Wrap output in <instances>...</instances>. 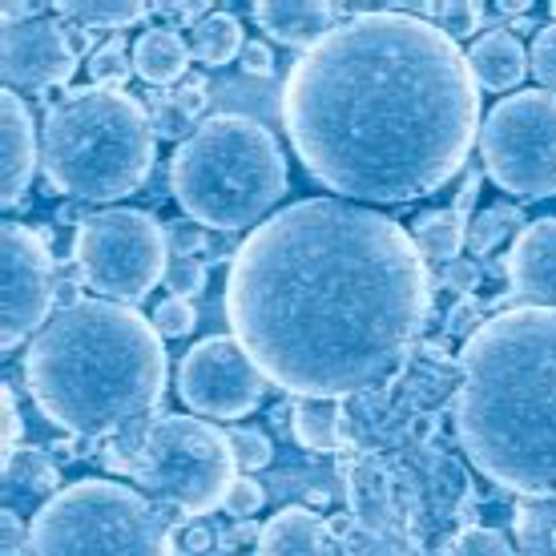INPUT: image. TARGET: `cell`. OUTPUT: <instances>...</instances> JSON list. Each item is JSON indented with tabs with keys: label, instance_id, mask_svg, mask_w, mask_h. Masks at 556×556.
Instances as JSON below:
<instances>
[{
	"label": "cell",
	"instance_id": "cell-18",
	"mask_svg": "<svg viewBox=\"0 0 556 556\" xmlns=\"http://www.w3.org/2000/svg\"><path fill=\"white\" fill-rule=\"evenodd\" d=\"M468 65H472L476 85H484L488 93H508V89H516V85L525 81L529 53H525V45L516 41L513 33L492 28V33H484L468 49Z\"/></svg>",
	"mask_w": 556,
	"mask_h": 556
},
{
	"label": "cell",
	"instance_id": "cell-47",
	"mask_svg": "<svg viewBox=\"0 0 556 556\" xmlns=\"http://www.w3.org/2000/svg\"><path fill=\"white\" fill-rule=\"evenodd\" d=\"M190 548H194V553H206V548H210V532L206 529L190 532Z\"/></svg>",
	"mask_w": 556,
	"mask_h": 556
},
{
	"label": "cell",
	"instance_id": "cell-2",
	"mask_svg": "<svg viewBox=\"0 0 556 556\" xmlns=\"http://www.w3.org/2000/svg\"><path fill=\"white\" fill-rule=\"evenodd\" d=\"M291 150L348 202L400 206L456 178L480 129V85L435 21L359 13L287 73Z\"/></svg>",
	"mask_w": 556,
	"mask_h": 556
},
{
	"label": "cell",
	"instance_id": "cell-24",
	"mask_svg": "<svg viewBox=\"0 0 556 556\" xmlns=\"http://www.w3.org/2000/svg\"><path fill=\"white\" fill-rule=\"evenodd\" d=\"M49 9L61 21H77L85 28H129L146 13H153L150 4H138V0H61Z\"/></svg>",
	"mask_w": 556,
	"mask_h": 556
},
{
	"label": "cell",
	"instance_id": "cell-30",
	"mask_svg": "<svg viewBox=\"0 0 556 556\" xmlns=\"http://www.w3.org/2000/svg\"><path fill=\"white\" fill-rule=\"evenodd\" d=\"M428 13L435 16V28H444L452 41L472 37L476 28H480V21H484V9L476 0H444V4H431Z\"/></svg>",
	"mask_w": 556,
	"mask_h": 556
},
{
	"label": "cell",
	"instance_id": "cell-4",
	"mask_svg": "<svg viewBox=\"0 0 556 556\" xmlns=\"http://www.w3.org/2000/svg\"><path fill=\"white\" fill-rule=\"evenodd\" d=\"M162 334L138 306L81 299L28 343L25 379L45 416L77 435H129L166 391Z\"/></svg>",
	"mask_w": 556,
	"mask_h": 556
},
{
	"label": "cell",
	"instance_id": "cell-11",
	"mask_svg": "<svg viewBox=\"0 0 556 556\" xmlns=\"http://www.w3.org/2000/svg\"><path fill=\"white\" fill-rule=\"evenodd\" d=\"M263 371L242 351L238 339L210 334L198 348L186 351L178 367L181 404L210 419H238L254 412L263 400Z\"/></svg>",
	"mask_w": 556,
	"mask_h": 556
},
{
	"label": "cell",
	"instance_id": "cell-10",
	"mask_svg": "<svg viewBox=\"0 0 556 556\" xmlns=\"http://www.w3.org/2000/svg\"><path fill=\"white\" fill-rule=\"evenodd\" d=\"M488 178L516 198L556 194V93L525 89L492 105L480 129Z\"/></svg>",
	"mask_w": 556,
	"mask_h": 556
},
{
	"label": "cell",
	"instance_id": "cell-8",
	"mask_svg": "<svg viewBox=\"0 0 556 556\" xmlns=\"http://www.w3.org/2000/svg\"><path fill=\"white\" fill-rule=\"evenodd\" d=\"M126 468L162 508L202 516L223 508L238 480L235 447L223 428L198 416H162L129 447Z\"/></svg>",
	"mask_w": 556,
	"mask_h": 556
},
{
	"label": "cell",
	"instance_id": "cell-35",
	"mask_svg": "<svg viewBox=\"0 0 556 556\" xmlns=\"http://www.w3.org/2000/svg\"><path fill=\"white\" fill-rule=\"evenodd\" d=\"M529 70L541 77V85L553 93L556 89V21L553 25H544L536 33V41H532V53H529Z\"/></svg>",
	"mask_w": 556,
	"mask_h": 556
},
{
	"label": "cell",
	"instance_id": "cell-32",
	"mask_svg": "<svg viewBox=\"0 0 556 556\" xmlns=\"http://www.w3.org/2000/svg\"><path fill=\"white\" fill-rule=\"evenodd\" d=\"M194 306L186 303V299H178V294H169V299H162L157 303V311H153V327H157V334L162 339H181V334L194 331Z\"/></svg>",
	"mask_w": 556,
	"mask_h": 556
},
{
	"label": "cell",
	"instance_id": "cell-3",
	"mask_svg": "<svg viewBox=\"0 0 556 556\" xmlns=\"http://www.w3.org/2000/svg\"><path fill=\"white\" fill-rule=\"evenodd\" d=\"M456 431L492 484L556 496V306H513L464 339Z\"/></svg>",
	"mask_w": 556,
	"mask_h": 556
},
{
	"label": "cell",
	"instance_id": "cell-41",
	"mask_svg": "<svg viewBox=\"0 0 556 556\" xmlns=\"http://www.w3.org/2000/svg\"><path fill=\"white\" fill-rule=\"evenodd\" d=\"M174 98L181 101V110L190 113V117H198L202 105H206V85L198 81V77H190V81H181L178 89H174Z\"/></svg>",
	"mask_w": 556,
	"mask_h": 556
},
{
	"label": "cell",
	"instance_id": "cell-21",
	"mask_svg": "<svg viewBox=\"0 0 556 556\" xmlns=\"http://www.w3.org/2000/svg\"><path fill=\"white\" fill-rule=\"evenodd\" d=\"M513 532L520 556H556V496H529L516 504Z\"/></svg>",
	"mask_w": 556,
	"mask_h": 556
},
{
	"label": "cell",
	"instance_id": "cell-23",
	"mask_svg": "<svg viewBox=\"0 0 556 556\" xmlns=\"http://www.w3.org/2000/svg\"><path fill=\"white\" fill-rule=\"evenodd\" d=\"M247 49L242 41V25H238V16L230 13H210L206 21H198L194 25V37H190V53L194 61L202 65H226V61H235L238 53Z\"/></svg>",
	"mask_w": 556,
	"mask_h": 556
},
{
	"label": "cell",
	"instance_id": "cell-1",
	"mask_svg": "<svg viewBox=\"0 0 556 556\" xmlns=\"http://www.w3.org/2000/svg\"><path fill=\"white\" fill-rule=\"evenodd\" d=\"M431 278L416 238L348 198H303L238 247L226 319L270 383L351 400L388 383L416 348Z\"/></svg>",
	"mask_w": 556,
	"mask_h": 556
},
{
	"label": "cell",
	"instance_id": "cell-36",
	"mask_svg": "<svg viewBox=\"0 0 556 556\" xmlns=\"http://www.w3.org/2000/svg\"><path fill=\"white\" fill-rule=\"evenodd\" d=\"M263 501H266L263 484H258V480H251V476H238L223 508H226L230 516H238V520H247V516H254L258 508H263Z\"/></svg>",
	"mask_w": 556,
	"mask_h": 556
},
{
	"label": "cell",
	"instance_id": "cell-20",
	"mask_svg": "<svg viewBox=\"0 0 556 556\" xmlns=\"http://www.w3.org/2000/svg\"><path fill=\"white\" fill-rule=\"evenodd\" d=\"M129 53H134L138 77L150 81L153 89L178 81L181 73H186V65H190V45L181 41L174 28H150V33H141L138 45Z\"/></svg>",
	"mask_w": 556,
	"mask_h": 556
},
{
	"label": "cell",
	"instance_id": "cell-15",
	"mask_svg": "<svg viewBox=\"0 0 556 556\" xmlns=\"http://www.w3.org/2000/svg\"><path fill=\"white\" fill-rule=\"evenodd\" d=\"M0 150H4V169H0V186H4V206H16L25 198L37 157H41V141H37V126L33 113L21 101V93L4 89L0 93Z\"/></svg>",
	"mask_w": 556,
	"mask_h": 556
},
{
	"label": "cell",
	"instance_id": "cell-19",
	"mask_svg": "<svg viewBox=\"0 0 556 556\" xmlns=\"http://www.w3.org/2000/svg\"><path fill=\"white\" fill-rule=\"evenodd\" d=\"M258 556H327V529L303 504H291L263 525Z\"/></svg>",
	"mask_w": 556,
	"mask_h": 556
},
{
	"label": "cell",
	"instance_id": "cell-42",
	"mask_svg": "<svg viewBox=\"0 0 556 556\" xmlns=\"http://www.w3.org/2000/svg\"><path fill=\"white\" fill-rule=\"evenodd\" d=\"M242 65H247V73L266 77V73L275 70V56H270V49H266L263 41H251L247 49H242Z\"/></svg>",
	"mask_w": 556,
	"mask_h": 556
},
{
	"label": "cell",
	"instance_id": "cell-33",
	"mask_svg": "<svg viewBox=\"0 0 556 556\" xmlns=\"http://www.w3.org/2000/svg\"><path fill=\"white\" fill-rule=\"evenodd\" d=\"M444 556H513V544L496 529H468L447 544Z\"/></svg>",
	"mask_w": 556,
	"mask_h": 556
},
{
	"label": "cell",
	"instance_id": "cell-22",
	"mask_svg": "<svg viewBox=\"0 0 556 556\" xmlns=\"http://www.w3.org/2000/svg\"><path fill=\"white\" fill-rule=\"evenodd\" d=\"M412 238H416L424 258L452 263V258H459V247L468 242V223L459 210H428V214H419Z\"/></svg>",
	"mask_w": 556,
	"mask_h": 556
},
{
	"label": "cell",
	"instance_id": "cell-17",
	"mask_svg": "<svg viewBox=\"0 0 556 556\" xmlns=\"http://www.w3.org/2000/svg\"><path fill=\"white\" fill-rule=\"evenodd\" d=\"M56 492H61V476L45 452H37V447L4 452V508L9 513H21V508L41 513Z\"/></svg>",
	"mask_w": 556,
	"mask_h": 556
},
{
	"label": "cell",
	"instance_id": "cell-43",
	"mask_svg": "<svg viewBox=\"0 0 556 556\" xmlns=\"http://www.w3.org/2000/svg\"><path fill=\"white\" fill-rule=\"evenodd\" d=\"M41 13H45V4H25V0H4V4H0L4 25H25V21H37Z\"/></svg>",
	"mask_w": 556,
	"mask_h": 556
},
{
	"label": "cell",
	"instance_id": "cell-14",
	"mask_svg": "<svg viewBox=\"0 0 556 556\" xmlns=\"http://www.w3.org/2000/svg\"><path fill=\"white\" fill-rule=\"evenodd\" d=\"M508 278L529 306H556V218L520 230L508 254Z\"/></svg>",
	"mask_w": 556,
	"mask_h": 556
},
{
	"label": "cell",
	"instance_id": "cell-31",
	"mask_svg": "<svg viewBox=\"0 0 556 556\" xmlns=\"http://www.w3.org/2000/svg\"><path fill=\"white\" fill-rule=\"evenodd\" d=\"M226 440H230V447H235V459L242 472H258V468H266L270 456H275V447H270V440H266V431H258V428H242V424H235V428H226Z\"/></svg>",
	"mask_w": 556,
	"mask_h": 556
},
{
	"label": "cell",
	"instance_id": "cell-44",
	"mask_svg": "<svg viewBox=\"0 0 556 556\" xmlns=\"http://www.w3.org/2000/svg\"><path fill=\"white\" fill-rule=\"evenodd\" d=\"M61 25H65V37H70V49L77 56H93V41H89V28L85 25H77V21H61Z\"/></svg>",
	"mask_w": 556,
	"mask_h": 556
},
{
	"label": "cell",
	"instance_id": "cell-48",
	"mask_svg": "<svg viewBox=\"0 0 556 556\" xmlns=\"http://www.w3.org/2000/svg\"><path fill=\"white\" fill-rule=\"evenodd\" d=\"M553 13H556V4H553Z\"/></svg>",
	"mask_w": 556,
	"mask_h": 556
},
{
	"label": "cell",
	"instance_id": "cell-46",
	"mask_svg": "<svg viewBox=\"0 0 556 556\" xmlns=\"http://www.w3.org/2000/svg\"><path fill=\"white\" fill-rule=\"evenodd\" d=\"M258 536H263V529H254V525H242V529H235L230 536H223V548H238V544L258 541Z\"/></svg>",
	"mask_w": 556,
	"mask_h": 556
},
{
	"label": "cell",
	"instance_id": "cell-40",
	"mask_svg": "<svg viewBox=\"0 0 556 556\" xmlns=\"http://www.w3.org/2000/svg\"><path fill=\"white\" fill-rule=\"evenodd\" d=\"M4 395V452H16V440H21V407H16V395L13 388H4L0 391Z\"/></svg>",
	"mask_w": 556,
	"mask_h": 556
},
{
	"label": "cell",
	"instance_id": "cell-6",
	"mask_svg": "<svg viewBox=\"0 0 556 556\" xmlns=\"http://www.w3.org/2000/svg\"><path fill=\"white\" fill-rule=\"evenodd\" d=\"M178 206L210 230H247L287 194V157L275 134L242 113H218L174 150Z\"/></svg>",
	"mask_w": 556,
	"mask_h": 556
},
{
	"label": "cell",
	"instance_id": "cell-26",
	"mask_svg": "<svg viewBox=\"0 0 556 556\" xmlns=\"http://www.w3.org/2000/svg\"><path fill=\"white\" fill-rule=\"evenodd\" d=\"M525 223V214L516 206H484L472 214V223H468V247H472V254H488L496 251L504 238L513 235L516 226Z\"/></svg>",
	"mask_w": 556,
	"mask_h": 556
},
{
	"label": "cell",
	"instance_id": "cell-28",
	"mask_svg": "<svg viewBox=\"0 0 556 556\" xmlns=\"http://www.w3.org/2000/svg\"><path fill=\"white\" fill-rule=\"evenodd\" d=\"M129 73H138L134 53H126V41H117V37L89 56V85H98V89H126Z\"/></svg>",
	"mask_w": 556,
	"mask_h": 556
},
{
	"label": "cell",
	"instance_id": "cell-45",
	"mask_svg": "<svg viewBox=\"0 0 556 556\" xmlns=\"http://www.w3.org/2000/svg\"><path fill=\"white\" fill-rule=\"evenodd\" d=\"M157 13L162 16H181V21H206L210 16V9L206 4H157Z\"/></svg>",
	"mask_w": 556,
	"mask_h": 556
},
{
	"label": "cell",
	"instance_id": "cell-37",
	"mask_svg": "<svg viewBox=\"0 0 556 556\" xmlns=\"http://www.w3.org/2000/svg\"><path fill=\"white\" fill-rule=\"evenodd\" d=\"M0 525H4V544H0V556L28 553V525L21 520V513H9V508H4Z\"/></svg>",
	"mask_w": 556,
	"mask_h": 556
},
{
	"label": "cell",
	"instance_id": "cell-29",
	"mask_svg": "<svg viewBox=\"0 0 556 556\" xmlns=\"http://www.w3.org/2000/svg\"><path fill=\"white\" fill-rule=\"evenodd\" d=\"M150 122H153V134L157 138H166V141H186V138H194V117L181 110V101L174 98V93H150Z\"/></svg>",
	"mask_w": 556,
	"mask_h": 556
},
{
	"label": "cell",
	"instance_id": "cell-38",
	"mask_svg": "<svg viewBox=\"0 0 556 556\" xmlns=\"http://www.w3.org/2000/svg\"><path fill=\"white\" fill-rule=\"evenodd\" d=\"M444 282L452 291L468 294L480 282V263L476 258H452V263H444Z\"/></svg>",
	"mask_w": 556,
	"mask_h": 556
},
{
	"label": "cell",
	"instance_id": "cell-12",
	"mask_svg": "<svg viewBox=\"0 0 556 556\" xmlns=\"http://www.w3.org/2000/svg\"><path fill=\"white\" fill-rule=\"evenodd\" d=\"M0 251H4L0 254V275H4L0 348L13 351L41 323H49V306L56 299V270L45 238L21 223H4V230H0Z\"/></svg>",
	"mask_w": 556,
	"mask_h": 556
},
{
	"label": "cell",
	"instance_id": "cell-25",
	"mask_svg": "<svg viewBox=\"0 0 556 556\" xmlns=\"http://www.w3.org/2000/svg\"><path fill=\"white\" fill-rule=\"evenodd\" d=\"M291 428L306 452H339V407L331 400H299L291 407Z\"/></svg>",
	"mask_w": 556,
	"mask_h": 556
},
{
	"label": "cell",
	"instance_id": "cell-34",
	"mask_svg": "<svg viewBox=\"0 0 556 556\" xmlns=\"http://www.w3.org/2000/svg\"><path fill=\"white\" fill-rule=\"evenodd\" d=\"M166 287L178 299H186V294H198L202 287H206V263L198 258V254H178L174 263H169L166 270Z\"/></svg>",
	"mask_w": 556,
	"mask_h": 556
},
{
	"label": "cell",
	"instance_id": "cell-9",
	"mask_svg": "<svg viewBox=\"0 0 556 556\" xmlns=\"http://www.w3.org/2000/svg\"><path fill=\"white\" fill-rule=\"evenodd\" d=\"M73 258L93 291L105 294L110 303L134 306L157 282H166V230L141 210H101L81 223Z\"/></svg>",
	"mask_w": 556,
	"mask_h": 556
},
{
	"label": "cell",
	"instance_id": "cell-39",
	"mask_svg": "<svg viewBox=\"0 0 556 556\" xmlns=\"http://www.w3.org/2000/svg\"><path fill=\"white\" fill-rule=\"evenodd\" d=\"M447 327H452V331L456 334H468V339H472L476 331H480V319H484V315H480V306L472 303V299H464V303L459 306H452V315H447Z\"/></svg>",
	"mask_w": 556,
	"mask_h": 556
},
{
	"label": "cell",
	"instance_id": "cell-7",
	"mask_svg": "<svg viewBox=\"0 0 556 556\" xmlns=\"http://www.w3.org/2000/svg\"><path fill=\"white\" fill-rule=\"evenodd\" d=\"M25 556H174L162 508L117 480L65 484L33 513Z\"/></svg>",
	"mask_w": 556,
	"mask_h": 556
},
{
	"label": "cell",
	"instance_id": "cell-5",
	"mask_svg": "<svg viewBox=\"0 0 556 556\" xmlns=\"http://www.w3.org/2000/svg\"><path fill=\"white\" fill-rule=\"evenodd\" d=\"M153 122L126 89H73L41 126V166L56 194L117 202L141 190L153 166Z\"/></svg>",
	"mask_w": 556,
	"mask_h": 556
},
{
	"label": "cell",
	"instance_id": "cell-13",
	"mask_svg": "<svg viewBox=\"0 0 556 556\" xmlns=\"http://www.w3.org/2000/svg\"><path fill=\"white\" fill-rule=\"evenodd\" d=\"M0 73H4V89H25V93H41L53 85L70 81L77 73V53L70 49L65 25L37 16L25 25H4L0 33Z\"/></svg>",
	"mask_w": 556,
	"mask_h": 556
},
{
	"label": "cell",
	"instance_id": "cell-27",
	"mask_svg": "<svg viewBox=\"0 0 556 556\" xmlns=\"http://www.w3.org/2000/svg\"><path fill=\"white\" fill-rule=\"evenodd\" d=\"M351 508L359 516L367 529H383L391 516V504H388V484H383V476L379 472H359L351 480Z\"/></svg>",
	"mask_w": 556,
	"mask_h": 556
},
{
	"label": "cell",
	"instance_id": "cell-16",
	"mask_svg": "<svg viewBox=\"0 0 556 556\" xmlns=\"http://www.w3.org/2000/svg\"><path fill=\"white\" fill-rule=\"evenodd\" d=\"M334 13L339 9L327 0H258L254 4V21L270 41L303 49V53L331 33Z\"/></svg>",
	"mask_w": 556,
	"mask_h": 556
}]
</instances>
